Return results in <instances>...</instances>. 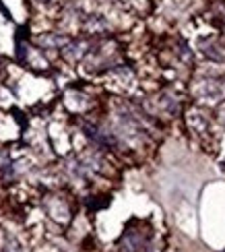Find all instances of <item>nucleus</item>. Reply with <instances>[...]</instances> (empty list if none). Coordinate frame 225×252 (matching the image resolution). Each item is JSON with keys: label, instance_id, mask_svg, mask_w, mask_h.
Wrapping results in <instances>:
<instances>
[{"label": "nucleus", "instance_id": "f257e3e1", "mask_svg": "<svg viewBox=\"0 0 225 252\" xmlns=\"http://www.w3.org/2000/svg\"><path fill=\"white\" fill-rule=\"evenodd\" d=\"M39 44H44V46H60V44H66V39L64 37H44V39H39Z\"/></svg>", "mask_w": 225, "mask_h": 252}, {"label": "nucleus", "instance_id": "f03ea898", "mask_svg": "<svg viewBox=\"0 0 225 252\" xmlns=\"http://www.w3.org/2000/svg\"><path fill=\"white\" fill-rule=\"evenodd\" d=\"M8 244H10V250H8V252H21V246L17 244L15 238H8Z\"/></svg>", "mask_w": 225, "mask_h": 252}]
</instances>
